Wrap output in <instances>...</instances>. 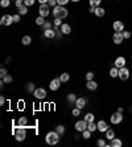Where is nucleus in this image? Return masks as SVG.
<instances>
[{"instance_id":"obj_1","label":"nucleus","mask_w":132,"mask_h":147,"mask_svg":"<svg viewBox=\"0 0 132 147\" xmlns=\"http://www.w3.org/2000/svg\"><path fill=\"white\" fill-rule=\"evenodd\" d=\"M52 13H53V16L54 17H58V19H66V17L69 16V11L66 9V8L64 7V5H56V7H53V11H52Z\"/></svg>"},{"instance_id":"obj_2","label":"nucleus","mask_w":132,"mask_h":147,"mask_svg":"<svg viewBox=\"0 0 132 147\" xmlns=\"http://www.w3.org/2000/svg\"><path fill=\"white\" fill-rule=\"evenodd\" d=\"M60 134L57 133V131H49V133L45 135V142H46L49 146H54V144H57L58 142H60Z\"/></svg>"},{"instance_id":"obj_3","label":"nucleus","mask_w":132,"mask_h":147,"mask_svg":"<svg viewBox=\"0 0 132 147\" xmlns=\"http://www.w3.org/2000/svg\"><path fill=\"white\" fill-rule=\"evenodd\" d=\"M13 135L17 142H23V140H25V138H27V129H25V127H21V126L13 127Z\"/></svg>"},{"instance_id":"obj_4","label":"nucleus","mask_w":132,"mask_h":147,"mask_svg":"<svg viewBox=\"0 0 132 147\" xmlns=\"http://www.w3.org/2000/svg\"><path fill=\"white\" fill-rule=\"evenodd\" d=\"M129 77H131V72H129V69L127 68V66H123V68L119 69L118 78L120 80V81H127Z\"/></svg>"},{"instance_id":"obj_5","label":"nucleus","mask_w":132,"mask_h":147,"mask_svg":"<svg viewBox=\"0 0 132 147\" xmlns=\"http://www.w3.org/2000/svg\"><path fill=\"white\" fill-rule=\"evenodd\" d=\"M123 119H124V115H123V113H119V111H115L110 117V122L112 125H120L123 122Z\"/></svg>"},{"instance_id":"obj_6","label":"nucleus","mask_w":132,"mask_h":147,"mask_svg":"<svg viewBox=\"0 0 132 147\" xmlns=\"http://www.w3.org/2000/svg\"><path fill=\"white\" fill-rule=\"evenodd\" d=\"M33 96H34V98H36V99H38V101H42V99L46 98L48 93H46V90H45L44 88H37V89L33 92Z\"/></svg>"},{"instance_id":"obj_7","label":"nucleus","mask_w":132,"mask_h":147,"mask_svg":"<svg viewBox=\"0 0 132 147\" xmlns=\"http://www.w3.org/2000/svg\"><path fill=\"white\" fill-rule=\"evenodd\" d=\"M38 15L42 17H46L50 15V5L49 4H40L38 7Z\"/></svg>"},{"instance_id":"obj_8","label":"nucleus","mask_w":132,"mask_h":147,"mask_svg":"<svg viewBox=\"0 0 132 147\" xmlns=\"http://www.w3.org/2000/svg\"><path fill=\"white\" fill-rule=\"evenodd\" d=\"M12 23H15L13 21V15H4L1 19H0V24L4 25V27H9Z\"/></svg>"},{"instance_id":"obj_9","label":"nucleus","mask_w":132,"mask_h":147,"mask_svg":"<svg viewBox=\"0 0 132 147\" xmlns=\"http://www.w3.org/2000/svg\"><path fill=\"white\" fill-rule=\"evenodd\" d=\"M61 80H60V77L58 78H53L50 81V84H49V89L52 90V92H57L60 88H61Z\"/></svg>"},{"instance_id":"obj_10","label":"nucleus","mask_w":132,"mask_h":147,"mask_svg":"<svg viewBox=\"0 0 132 147\" xmlns=\"http://www.w3.org/2000/svg\"><path fill=\"white\" fill-rule=\"evenodd\" d=\"M124 41V37H123V32H115L112 34V42L115 45H120Z\"/></svg>"},{"instance_id":"obj_11","label":"nucleus","mask_w":132,"mask_h":147,"mask_svg":"<svg viewBox=\"0 0 132 147\" xmlns=\"http://www.w3.org/2000/svg\"><path fill=\"white\" fill-rule=\"evenodd\" d=\"M74 127H75V130H77L78 133H82V131L87 130V122H86L85 119H82V121H78V122H75Z\"/></svg>"},{"instance_id":"obj_12","label":"nucleus","mask_w":132,"mask_h":147,"mask_svg":"<svg viewBox=\"0 0 132 147\" xmlns=\"http://www.w3.org/2000/svg\"><path fill=\"white\" fill-rule=\"evenodd\" d=\"M96 126H98V131H101V133H106V131L110 129L109 126V123L106 122L105 119H101L96 122Z\"/></svg>"},{"instance_id":"obj_13","label":"nucleus","mask_w":132,"mask_h":147,"mask_svg":"<svg viewBox=\"0 0 132 147\" xmlns=\"http://www.w3.org/2000/svg\"><path fill=\"white\" fill-rule=\"evenodd\" d=\"M125 64H127V60H125L124 56H118V57L115 58V61H114V65L119 69L123 68V66H125Z\"/></svg>"},{"instance_id":"obj_14","label":"nucleus","mask_w":132,"mask_h":147,"mask_svg":"<svg viewBox=\"0 0 132 147\" xmlns=\"http://www.w3.org/2000/svg\"><path fill=\"white\" fill-rule=\"evenodd\" d=\"M112 28H114L115 32H123L124 31V23L120 20H115L112 23Z\"/></svg>"},{"instance_id":"obj_15","label":"nucleus","mask_w":132,"mask_h":147,"mask_svg":"<svg viewBox=\"0 0 132 147\" xmlns=\"http://www.w3.org/2000/svg\"><path fill=\"white\" fill-rule=\"evenodd\" d=\"M86 103H87V99H86L85 97H79V98H77V101H75L74 105L82 110L83 107H86Z\"/></svg>"},{"instance_id":"obj_16","label":"nucleus","mask_w":132,"mask_h":147,"mask_svg":"<svg viewBox=\"0 0 132 147\" xmlns=\"http://www.w3.org/2000/svg\"><path fill=\"white\" fill-rule=\"evenodd\" d=\"M44 36L46 38H49V40L56 38V31L53 29V28H50V29H45V31H44Z\"/></svg>"},{"instance_id":"obj_17","label":"nucleus","mask_w":132,"mask_h":147,"mask_svg":"<svg viewBox=\"0 0 132 147\" xmlns=\"http://www.w3.org/2000/svg\"><path fill=\"white\" fill-rule=\"evenodd\" d=\"M86 88H87L88 90L94 92V90L98 89V82L94 81V80H91V81H87V84H86Z\"/></svg>"},{"instance_id":"obj_18","label":"nucleus","mask_w":132,"mask_h":147,"mask_svg":"<svg viewBox=\"0 0 132 147\" xmlns=\"http://www.w3.org/2000/svg\"><path fill=\"white\" fill-rule=\"evenodd\" d=\"M110 146L111 147H122L123 146V140L120 138H114L112 140H110Z\"/></svg>"},{"instance_id":"obj_19","label":"nucleus","mask_w":132,"mask_h":147,"mask_svg":"<svg viewBox=\"0 0 132 147\" xmlns=\"http://www.w3.org/2000/svg\"><path fill=\"white\" fill-rule=\"evenodd\" d=\"M115 137H116V133H115L114 129H109V130L105 133V138L106 139H109V140H112Z\"/></svg>"},{"instance_id":"obj_20","label":"nucleus","mask_w":132,"mask_h":147,"mask_svg":"<svg viewBox=\"0 0 132 147\" xmlns=\"http://www.w3.org/2000/svg\"><path fill=\"white\" fill-rule=\"evenodd\" d=\"M17 126H21V127L28 129V118L27 117H20V118L17 119Z\"/></svg>"},{"instance_id":"obj_21","label":"nucleus","mask_w":132,"mask_h":147,"mask_svg":"<svg viewBox=\"0 0 132 147\" xmlns=\"http://www.w3.org/2000/svg\"><path fill=\"white\" fill-rule=\"evenodd\" d=\"M94 15L96 17H103L106 15V9L103 7H95V12Z\"/></svg>"},{"instance_id":"obj_22","label":"nucleus","mask_w":132,"mask_h":147,"mask_svg":"<svg viewBox=\"0 0 132 147\" xmlns=\"http://www.w3.org/2000/svg\"><path fill=\"white\" fill-rule=\"evenodd\" d=\"M61 31L64 34H70L71 33V27L70 24H68V23H64V24L61 25Z\"/></svg>"},{"instance_id":"obj_23","label":"nucleus","mask_w":132,"mask_h":147,"mask_svg":"<svg viewBox=\"0 0 132 147\" xmlns=\"http://www.w3.org/2000/svg\"><path fill=\"white\" fill-rule=\"evenodd\" d=\"M109 74H110V77H111V78H116V77L119 76V68H116V66L114 65L111 69H110Z\"/></svg>"},{"instance_id":"obj_24","label":"nucleus","mask_w":132,"mask_h":147,"mask_svg":"<svg viewBox=\"0 0 132 147\" xmlns=\"http://www.w3.org/2000/svg\"><path fill=\"white\" fill-rule=\"evenodd\" d=\"M17 13H20L21 16H24V15H27V13H28V7L25 5V4H23L21 7L17 8Z\"/></svg>"},{"instance_id":"obj_25","label":"nucleus","mask_w":132,"mask_h":147,"mask_svg":"<svg viewBox=\"0 0 132 147\" xmlns=\"http://www.w3.org/2000/svg\"><path fill=\"white\" fill-rule=\"evenodd\" d=\"M66 99H68V103H71V105H74L75 101H77V97H75L74 93H70V94L66 97Z\"/></svg>"},{"instance_id":"obj_26","label":"nucleus","mask_w":132,"mask_h":147,"mask_svg":"<svg viewBox=\"0 0 132 147\" xmlns=\"http://www.w3.org/2000/svg\"><path fill=\"white\" fill-rule=\"evenodd\" d=\"M34 90H36V88H34L33 82H29V84H27V85H25V92H27V93H33Z\"/></svg>"},{"instance_id":"obj_27","label":"nucleus","mask_w":132,"mask_h":147,"mask_svg":"<svg viewBox=\"0 0 132 147\" xmlns=\"http://www.w3.org/2000/svg\"><path fill=\"white\" fill-rule=\"evenodd\" d=\"M87 130H90L91 133L96 131V130H98V126H96V123H94V122H88V123H87Z\"/></svg>"},{"instance_id":"obj_28","label":"nucleus","mask_w":132,"mask_h":147,"mask_svg":"<svg viewBox=\"0 0 132 147\" xmlns=\"http://www.w3.org/2000/svg\"><path fill=\"white\" fill-rule=\"evenodd\" d=\"M83 119H85L86 121V122H94V119H95V115H94V114H92V113H87V114H86V115H85V118H83Z\"/></svg>"},{"instance_id":"obj_29","label":"nucleus","mask_w":132,"mask_h":147,"mask_svg":"<svg viewBox=\"0 0 132 147\" xmlns=\"http://www.w3.org/2000/svg\"><path fill=\"white\" fill-rule=\"evenodd\" d=\"M21 42H23V45H31V42H32V37L27 34V36H24V37H23Z\"/></svg>"},{"instance_id":"obj_30","label":"nucleus","mask_w":132,"mask_h":147,"mask_svg":"<svg viewBox=\"0 0 132 147\" xmlns=\"http://www.w3.org/2000/svg\"><path fill=\"white\" fill-rule=\"evenodd\" d=\"M102 1H103V0H88L90 5H92V7H101Z\"/></svg>"},{"instance_id":"obj_31","label":"nucleus","mask_w":132,"mask_h":147,"mask_svg":"<svg viewBox=\"0 0 132 147\" xmlns=\"http://www.w3.org/2000/svg\"><path fill=\"white\" fill-rule=\"evenodd\" d=\"M56 131H57V133L62 137V135L65 134V126H64V125H58V126L56 127Z\"/></svg>"},{"instance_id":"obj_32","label":"nucleus","mask_w":132,"mask_h":147,"mask_svg":"<svg viewBox=\"0 0 132 147\" xmlns=\"http://www.w3.org/2000/svg\"><path fill=\"white\" fill-rule=\"evenodd\" d=\"M60 80H61V82H68L69 80H70V74H69V73H62Z\"/></svg>"},{"instance_id":"obj_33","label":"nucleus","mask_w":132,"mask_h":147,"mask_svg":"<svg viewBox=\"0 0 132 147\" xmlns=\"http://www.w3.org/2000/svg\"><path fill=\"white\" fill-rule=\"evenodd\" d=\"M91 131L90 130H85V131H82V138H83V139H90V138H91Z\"/></svg>"},{"instance_id":"obj_34","label":"nucleus","mask_w":132,"mask_h":147,"mask_svg":"<svg viewBox=\"0 0 132 147\" xmlns=\"http://www.w3.org/2000/svg\"><path fill=\"white\" fill-rule=\"evenodd\" d=\"M44 23H45V17H42V16H40V15H38V17L36 19V24L40 25V27H42V25H44Z\"/></svg>"},{"instance_id":"obj_35","label":"nucleus","mask_w":132,"mask_h":147,"mask_svg":"<svg viewBox=\"0 0 132 147\" xmlns=\"http://www.w3.org/2000/svg\"><path fill=\"white\" fill-rule=\"evenodd\" d=\"M54 27V24H53V23H52V21H45L44 23V25H42V29H50V28H53Z\"/></svg>"},{"instance_id":"obj_36","label":"nucleus","mask_w":132,"mask_h":147,"mask_svg":"<svg viewBox=\"0 0 132 147\" xmlns=\"http://www.w3.org/2000/svg\"><path fill=\"white\" fill-rule=\"evenodd\" d=\"M71 114H73V117H79L81 115V109L75 106L74 109H71Z\"/></svg>"},{"instance_id":"obj_37","label":"nucleus","mask_w":132,"mask_h":147,"mask_svg":"<svg viewBox=\"0 0 132 147\" xmlns=\"http://www.w3.org/2000/svg\"><path fill=\"white\" fill-rule=\"evenodd\" d=\"M96 144H98L99 147H106V146H107V142H106L103 138H99V139L96 140Z\"/></svg>"},{"instance_id":"obj_38","label":"nucleus","mask_w":132,"mask_h":147,"mask_svg":"<svg viewBox=\"0 0 132 147\" xmlns=\"http://www.w3.org/2000/svg\"><path fill=\"white\" fill-rule=\"evenodd\" d=\"M1 80H3L4 84H11L13 78H12V76H11V74H7L5 77H4V78H1Z\"/></svg>"},{"instance_id":"obj_39","label":"nucleus","mask_w":132,"mask_h":147,"mask_svg":"<svg viewBox=\"0 0 132 147\" xmlns=\"http://www.w3.org/2000/svg\"><path fill=\"white\" fill-rule=\"evenodd\" d=\"M0 5H1L3 8L9 7V5H11V0H1V1H0Z\"/></svg>"},{"instance_id":"obj_40","label":"nucleus","mask_w":132,"mask_h":147,"mask_svg":"<svg viewBox=\"0 0 132 147\" xmlns=\"http://www.w3.org/2000/svg\"><path fill=\"white\" fill-rule=\"evenodd\" d=\"M95 74L92 72H87L86 73V81H91V80H94Z\"/></svg>"},{"instance_id":"obj_41","label":"nucleus","mask_w":132,"mask_h":147,"mask_svg":"<svg viewBox=\"0 0 132 147\" xmlns=\"http://www.w3.org/2000/svg\"><path fill=\"white\" fill-rule=\"evenodd\" d=\"M123 37H124V40H128L132 37V33L129 31H123Z\"/></svg>"},{"instance_id":"obj_42","label":"nucleus","mask_w":132,"mask_h":147,"mask_svg":"<svg viewBox=\"0 0 132 147\" xmlns=\"http://www.w3.org/2000/svg\"><path fill=\"white\" fill-rule=\"evenodd\" d=\"M13 21L15 23H20L21 21V15L20 13H15L13 15Z\"/></svg>"},{"instance_id":"obj_43","label":"nucleus","mask_w":132,"mask_h":147,"mask_svg":"<svg viewBox=\"0 0 132 147\" xmlns=\"http://www.w3.org/2000/svg\"><path fill=\"white\" fill-rule=\"evenodd\" d=\"M61 20H62V19H58V17H54V20H53V24L57 25V27H61V25H62Z\"/></svg>"},{"instance_id":"obj_44","label":"nucleus","mask_w":132,"mask_h":147,"mask_svg":"<svg viewBox=\"0 0 132 147\" xmlns=\"http://www.w3.org/2000/svg\"><path fill=\"white\" fill-rule=\"evenodd\" d=\"M34 1H36V0H24V4H25L27 7H32L34 4Z\"/></svg>"},{"instance_id":"obj_45","label":"nucleus","mask_w":132,"mask_h":147,"mask_svg":"<svg viewBox=\"0 0 132 147\" xmlns=\"http://www.w3.org/2000/svg\"><path fill=\"white\" fill-rule=\"evenodd\" d=\"M69 1H70V0H57V4H58V5H64V7H65Z\"/></svg>"},{"instance_id":"obj_46","label":"nucleus","mask_w":132,"mask_h":147,"mask_svg":"<svg viewBox=\"0 0 132 147\" xmlns=\"http://www.w3.org/2000/svg\"><path fill=\"white\" fill-rule=\"evenodd\" d=\"M7 74H8V73H7V70H5L4 68L0 69V77H1V78H4V77H5Z\"/></svg>"},{"instance_id":"obj_47","label":"nucleus","mask_w":132,"mask_h":147,"mask_svg":"<svg viewBox=\"0 0 132 147\" xmlns=\"http://www.w3.org/2000/svg\"><path fill=\"white\" fill-rule=\"evenodd\" d=\"M23 4H24V0H15V5H16V8L21 7Z\"/></svg>"},{"instance_id":"obj_48","label":"nucleus","mask_w":132,"mask_h":147,"mask_svg":"<svg viewBox=\"0 0 132 147\" xmlns=\"http://www.w3.org/2000/svg\"><path fill=\"white\" fill-rule=\"evenodd\" d=\"M48 4H49L50 7H56V5H57V0H49Z\"/></svg>"},{"instance_id":"obj_49","label":"nucleus","mask_w":132,"mask_h":147,"mask_svg":"<svg viewBox=\"0 0 132 147\" xmlns=\"http://www.w3.org/2000/svg\"><path fill=\"white\" fill-rule=\"evenodd\" d=\"M4 103H5V97L1 96L0 97V106H4Z\"/></svg>"},{"instance_id":"obj_50","label":"nucleus","mask_w":132,"mask_h":147,"mask_svg":"<svg viewBox=\"0 0 132 147\" xmlns=\"http://www.w3.org/2000/svg\"><path fill=\"white\" fill-rule=\"evenodd\" d=\"M88 12H90V13H94V12H95V7L90 5V8H88Z\"/></svg>"},{"instance_id":"obj_51","label":"nucleus","mask_w":132,"mask_h":147,"mask_svg":"<svg viewBox=\"0 0 132 147\" xmlns=\"http://www.w3.org/2000/svg\"><path fill=\"white\" fill-rule=\"evenodd\" d=\"M37 1L40 4H48V1H49V0H37Z\"/></svg>"},{"instance_id":"obj_52","label":"nucleus","mask_w":132,"mask_h":147,"mask_svg":"<svg viewBox=\"0 0 132 147\" xmlns=\"http://www.w3.org/2000/svg\"><path fill=\"white\" fill-rule=\"evenodd\" d=\"M116 111H119V113H123V111H124V109H123L122 106H119V107H118V110H116Z\"/></svg>"},{"instance_id":"obj_53","label":"nucleus","mask_w":132,"mask_h":147,"mask_svg":"<svg viewBox=\"0 0 132 147\" xmlns=\"http://www.w3.org/2000/svg\"><path fill=\"white\" fill-rule=\"evenodd\" d=\"M11 61H12V58H11V57H7V58H5V64H9Z\"/></svg>"},{"instance_id":"obj_54","label":"nucleus","mask_w":132,"mask_h":147,"mask_svg":"<svg viewBox=\"0 0 132 147\" xmlns=\"http://www.w3.org/2000/svg\"><path fill=\"white\" fill-rule=\"evenodd\" d=\"M70 1H73V3H78L79 0H70Z\"/></svg>"},{"instance_id":"obj_55","label":"nucleus","mask_w":132,"mask_h":147,"mask_svg":"<svg viewBox=\"0 0 132 147\" xmlns=\"http://www.w3.org/2000/svg\"><path fill=\"white\" fill-rule=\"evenodd\" d=\"M131 80H132V73H131Z\"/></svg>"},{"instance_id":"obj_56","label":"nucleus","mask_w":132,"mask_h":147,"mask_svg":"<svg viewBox=\"0 0 132 147\" xmlns=\"http://www.w3.org/2000/svg\"><path fill=\"white\" fill-rule=\"evenodd\" d=\"M131 60H132V56H131Z\"/></svg>"},{"instance_id":"obj_57","label":"nucleus","mask_w":132,"mask_h":147,"mask_svg":"<svg viewBox=\"0 0 132 147\" xmlns=\"http://www.w3.org/2000/svg\"><path fill=\"white\" fill-rule=\"evenodd\" d=\"M116 1H119V0H116Z\"/></svg>"}]
</instances>
